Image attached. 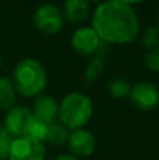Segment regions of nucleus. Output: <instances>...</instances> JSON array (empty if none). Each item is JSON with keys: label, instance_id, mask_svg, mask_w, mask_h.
I'll list each match as a JSON object with an SVG mask.
<instances>
[{"label": "nucleus", "instance_id": "15", "mask_svg": "<svg viewBox=\"0 0 159 160\" xmlns=\"http://www.w3.org/2000/svg\"><path fill=\"white\" fill-rule=\"evenodd\" d=\"M48 127H49V125L44 124V122H41V121H37V119L34 118L33 124H31L30 129H28L27 136H30V138H33V139H37V141H39V142H44L45 139H47Z\"/></svg>", "mask_w": 159, "mask_h": 160}, {"label": "nucleus", "instance_id": "22", "mask_svg": "<svg viewBox=\"0 0 159 160\" xmlns=\"http://www.w3.org/2000/svg\"><path fill=\"white\" fill-rule=\"evenodd\" d=\"M114 2L123 3V4H127V6H132V4H138V3L144 2V0H114Z\"/></svg>", "mask_w": 159, "mask_h": 160}, {"label": "nucleus", "instance_id": "17", "mask_svg": "<svg viewBox=\"0 0 159 160\" xmlns=\"http://www.w3.org/2000/svg\"><path fill=\"white\" fill-rule=\"evenodd\" d=\"M103 66H104V62L100 56H95V58L90 61L89 66L86 69V79L87 82H93L100 76L101 70H103Z\"/></svg>", "mask_w": 159, "mask_h": 160}, {"label": "nucleus", "instance_id": "25", "mask_svg": "<svg viewBox=\"0 0 159 160\" xmlns=\"http://www.w3.org/2000/svg\"><path fill=\"white\" fill-rule=\"evenodd\" d=\"M0 66H2V56H0Z\"/></svg>", "mask_w": 159, "mask_h": 160}, {"label": "nucleus", "instance_id": "6", "mask_svg": "<svg viewBox=\"0 0 159 160\" xmlns=\"http://www.w3.org/2000/svg\"><path fill=\"white\" fill-rule=\"evenodd\" d=\"M33 121H34V115L30 108L24 107V105H14L6 114L3 127L14 138H21V136H27Z\"/></svg>", "mask_w": 159, "mask_h": 160}, {"label": "nucleus", "instance_id": "21", "mask_svg": "<svg viewBox=\"0 0 159 160\" xmlns=\"http://www.w3.org/2000/svg\"><path fill=\"white\" fill-rule=\"evenodd\" d=\"M54 160H80V159H78V158H75V156H72L70 153H65V155H59V156H56Z\"/></svg>", "mask_w": 159, "mask_h": 160}, {"label": "nucleus", "instance_id": "3", "mask_svg": "<svg viewBox=\"0 0 159 160\" xmlns=\"http://www.w3.org/2000/svg\"><path fill=\"white\" fill-rule=\"evenodd\" d=\"M93 114L92 101L82 93H69L62 98L58 108V118L69 131L82 129Z\"/></svg>", "mask_w": 159, "mask_h": 160}, {"label": "nucleus", "instance_id": "18", "mask_svg": "<svg viewBox=\"0 0 159 160\" xmlns=\"http://www.w3.org/2000/svg\"><path fill=\"white\" fill-rule=\"evenodd\" d=\"M145 65L152 72H159V47L152 48L145 53Z\"/></svg>", "mask_w": 159, "mask_h": 160}, {"label": "nucleus", "instance_id": "8", "mask_svg": "<svg viewBox=\"0 0 159 160\" xmlns=\"http://www.w3.org/2000/svg\"><path fill=\"white\" fill-rule=\"evenodd\" d=\"M72 48L83 56L95 55L101 47V39L92 27H80L72 34Z\"/></svg>", "mask_w": 159, "mask_h": 160}, {"label": "nucleus", "instance_id": "7", "mask_svg": "<svg viewBox=\"0 0 159 160\" xmlns=\"http://www.w3.org/2000/svg\"><path fill=\"white\" fill-rule=\"evenodd\" d=\"M130 100L140 111H151L159 105V88L155 83L141 82L131 86Z\"/></svg>", "mask_w": 159, "mask_h": 160}, {"label": "nucleus", "instance_id": "9", "mask_svg": "<svg viewBox=\"0 0 159 160\" xmlns=\"http://www.w3.org/2000/svg\"><path fill=\"white\" fill-rule=\"evenodd\" d=\"M68 149L69 153L75 158H87V156L93 155L96 149V139L93 133L87 129H76L69 133L68 138Z\"/></svg>", "mask_w": 159, "mask_h": 160}, {"label": "nucleus", "instance_id": "16", "mask_svg": "<svg viewBox=\"0 0 159 160\" xmlns=\"http://www.w3.org/2000/svg\"><path fill=\"white\" fill-rule=\"evenodd\" d=\"M141 44L146 49H152V48L159 47V30L156 27H149L145 30L141 38Z\"/></svg>", "mask_w": 159, "mask_h": 160}, {"label": "nucleus", "instance_id": "10", "mask_svg": "<svg viewBox=\"0 0 159 160\" xmlns=\"http://www.w3.org/2000/svg\"><path fill=\"white\" fill-rule=\"evenodd\" d=\"M58 102L51 96H38L33 105V115L37 121H41L47 125L56 122L58 118Z\"/></svg>", "mask_w": 159, "mask_h": 160}, {"label": "nucleus", "instance_id": "11", "mask_svg": "<svg viewBox=\"0 0 159 160\" xmlns=\"http://www.w3.org/2000/svg\"><path fill=\"white\" fill-rule=\"evenodd\" d=\"M90 8L87 0H66L64 6V18L69 22H82L89 17Z\"/></svg>", "mask_w": 159, "mask_h": 160}, {"label": "nucleus", "instance_id": "12", "mask_svg": "<svg viewBox=\"0 0 159 160\" xmlns=\"http://www.w3.org/2000/svg\"><path fill=\"white\" fill-rule=\"evenodd\" d=\"M16 102V88L10 79L0 76V111H8Z\"/></svg>", "mask_w": 159, "mask_h": 160}, {"label": "nucleus", "instance_id": "20", "mask_svg": "<svg viewBox=\"0 0 159 160\" xmlns=\"http://www.w3.org/2000/svg\"><path fill=\"white\" fill-rule=\"evenodd\" d=\"M13 139H14V136L11 135V133L8 132L4 127H0V141H4V142L11 143V142H13Z\"/></svg>", "mask_w": 159, "mask_h": 160}, {"label": "nucleus", "instance_id": "2", "mask_svg": "<svg viewBox=\"0 0 159 160\" xmlns=\"http://www.w3.org/2000/svg\"><path fill=\"white\" fill-rule=\"evenodd\" d=\"M13 84L16 91L25 97H38L47 86V72L35 59H23L13 72Z\"/></svg>", "mask_w": 159, "mask_h": 160}, {"label": "nucleus", "instance_id": "5", "mask_svg": "<svg viewBox=\"0 0 159 160\" xmlns=\"http://www.w3.org/2000/svg\"><path fill=\"white\" fill-rule=\"evenodd\" d=\"M47 150L42 142L30 136L14 138L10 143L8 160H45Z\"/></svg>", "mask_w": 159, "mask_h": 160}, {"label": "nucleus", "instance_id": "4", "mask_svg": "<svg viewBox=\"0 0 159 160\" xmlns=\"http://www.w3.org/2000/svg\"><path fill=\"white\" fill-rule=\"evenodd\" d=\"M64 14L56 6L45 3L35 10L33 16L34 25L37 30L47 35L58 34L64 27Z\"/></svg>", "mask_w": 159, "mask_h": 160}, {"label": "nucleus", "instance_id": "24", "mask_svg": "<svg viewBox=\"0 0 159 160\" xmlns=\"http://www.w3.org/2000/svg\"><path fill=\"white\" fill-rule=\"evenodd\" d=\"M156 28L159 30V14H158V17H156Z\"/></svg>", "mask_w": 159, "mask_h": 160}, {"label": "nucleus", "instance_id": "1", "mask_svg": "<svg viewBox=\"0 0 159 160\" xmlns=\"http://www.w3.org/2000/svg\"><path fill=\"white\" fill-rule=\"evenodd\" d=\"M92 28L101 42L130 44L140 32V20L131 6L104 0L93 13Z\"/></svg>", "mask_w": 159, "mask_h": 160}, {"label": "nucleus", "instance_id": "19", "mask_svg": "<svg viewBox=\"0 0 159 160\" xmlns=\"http://www.w3.org/2000/svg\"><path fill=\"white\" fill-rule=\"evenodd\" d=\"M8 153H10V143L0 141V160H8Z\"/></svg>", "mask_w": 159, "mask_h": 160}, {"label": "nucleus", "instance_id": "14", "mask_svg": "<svg viewBox=\"0 0 159 160\" xmlns=\"http://www.w3.org/2000/svg\"><path fill=\"white\" fill-rule=\"evenodd\" d=\"M109 93L113 98H124V97L130 96L131 91V84L127 82L126 79H114L109 83Z\"/></svg>", "mask_w": 159, "mask_h": 160}, {"label": "nucleus", "instance_id": "23", "mask_svg": "<svg viewBox=\"0 0 159 160\" xmlns=\"http://www.w3.org/2000/svg\"><path fill=\"white\" fill-rule=\"evenodd\" d=\"M87 2H89V3H90V2H92V3H99V4H100V3L104 2V0H87Z\"/></svg>", "mask_w": 159, "mask_h": 160}, {"label": "nucleus", "instance_id": "13", "mask_svg": "<svg viewBox=\"0 0 159 160\" xmlns=\"http://www.w3.org/2000/svg\"><path fill=\"white\" fill-rule=\"evenodd\" d=\"M68 138H69V129L64 127L61 122H54L48 127V133L45 141H48L49 143L64 145L68 142Z\"/></svg>", "mask_w": 159, "mask_h": 160}]
</instances>
